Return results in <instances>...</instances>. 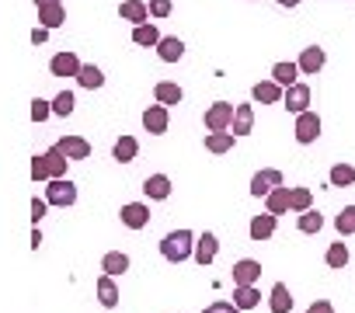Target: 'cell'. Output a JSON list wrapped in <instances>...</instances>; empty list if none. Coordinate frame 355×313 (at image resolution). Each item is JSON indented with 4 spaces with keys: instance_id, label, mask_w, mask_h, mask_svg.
Wrapping results in <instances>:
<instances>
[{
    "instance_id": "1",
    "label": "cell",
    "mask_w": 355,
    "mask_h": 313,
    "mask_svg": "<svg viewBox=\"0 0 355 313\" xmlns=\"http://www.w3.org/2000/svg\"><path fill=\"white\" fill-rule=\"evenodd\" d=\"M192 251H196V233H192V230H171V233L160 240V254H164V261H171V265L189 261Z\"/></svg>"
},
{
    "instance_id": "2",
    "label": "cell",
    "mask_w": 355,
    "mask_h": 313,
    "mask_svg": "<svg viewBox=\"0 0 355 313\" xmlns=\"http://www.w3.org/2000/svg\"><path fill=\"white\" fill-rule=\"evenodd\" d=\"M46 202L49 206H60V209H70L77 202V185L70 178H49L46 185Z\"/></svg>"
},
{
    "instance_id": "3",
    "label": "cell",
    "mask_w": 355,
    "mask_h": 313,
    "mask_svg": "<svg viewBox=\"0 0 355 313\" xmlns=\"http://www.w3.org/2000/svg\"><path fill=\"white\" fill-rule=\"evenodd\" d=\"M234 108H237V105H230V101H213V105L206 108V115H202L206 129H209V132H223V129H230V122H234Z\"/></svg>"
},
{
    "instance_id": "4",
    "label": "cell",
    "mask_w": 355,
    "mask_h": 313,
    "mask_svg": "<svg viewBox=\"0 0 355 313\" xmlns=\"http://www.w3.org/2000/svg\"><path fill=\"white\" fill-rule=\"evenodd\" d=\"M310 98H313L310 84L296 80L293 87H286V91H282V108H286V111H293V115H300V111H306V108H310Z\"/></svg>"
},
{
    "instance_id": "5",
    "label": "cell",
    "mask_w": 355,
    "mask_h": 313,
    "mask_svg": "<svg viewBox=\"0 0 355 313\" xmlns=\"http://www.w3.org/2000/svg\"><path fill=\"white\" fill-rule=\"evenodd\" d=\"M296 143H303V146H310V143H317V136H320V115L313 111V108H306V111H300L296 115Z\"/></svg>"
},
{
    "instance_id": "6",
    "label": "cell",
    "mask_w": 355,
    "mask_h": 313,
    "mask_svg": "<svg viewBox=\"0 0 355 313\" xmlns=\"http://www.w3.org/2000/svg\"><path fill=\"white\" fill-rule=\"evenodd\" d=\"M167 122H171V115H167V105H160V101L143 111V129L150 136H164L167 132Z\"/></svg>"
},
{
    "instance_id": "7",
    "label": "cell",
    "mask_w": 355,
    "mask_h": 313,
    "mask_svg": "<svg viewBox=\"0 0 355 313\" xmlns=\"http://www.w3.org/2000/svg\"><path fill=\"white\" fill-rule=\"evenodd\" d=\"M230 275H234V285H254V282L261 278V261H254V258H241V261H234Z\"/></svg>"
},
{
    "instance_id": "8",
    "label": "cell",
    "mask_w": 355,
    "mask_h": 313,
    "mask_svg": "<svg viewBox=\"0 0 355 313\" xmlns=\"http://www.w3.org/2000/svg\"><path fill=\"white\" fill-rule=\"evenodd\" d=\"M324 63H327V53H324L320 46H310V49H303V53H300V60H296L300 73H306V77H317V73L324 70Z\"/></svg>"
},
{
    "instance_id": "9",
    "label": "cell",
    "mask_w": 355,
    "mask_h": 313,
    "mask_svg": "<svg viewBox=\"0 0 355 313\" xmlns=\"http://www.w3.org/2000/svg\"><path fill=\"white\" fill-rule=\"evenodd\" d=\"M282 185V171H275V168H265V171H258L254 178H251V195L254 199H265L272 188H279Z\"/></svg>"
},
{
    "instance_id": "10",
    "label": "cell",
    "mask_w": 355,
    "mask_h": 313,
    "mask_svg": "<svg viewBox=\"0 0 355 313\" xmlns=\"http://www.w3.org/2000/svg\"><path fill=\"white\" fill-rule=\"evenodd\" d=\"M119 220H122V226H129V230H143V226L150 223V206H143V202H125L122 213H119Z\"/></svg>"
},
{
    "instance_id": "11",
    "label": "cell",
    "mask_w": 355,
    "mask_h": 313,
    "mask_svg": "<svg viewBox=\"0 0 355 313\" xmlns=\"http://www.w3.org/2000/svg\"><path fill=\"white\" fill-rule=\"evenodd\" d=\"M216 254H220V240H216V233H202V237H196V251H192V258L206 268V265H213L216 261Z\"/></svg>"
},
{
    "instance_id": "12",
    "label": "cell",
    "mask_w": 355,
    "mask_h": 313,
    "mask_svg": "<svg viewBox=\"0 0 355 313\" xmlns=\"http://www.w3.org/2000/svg\"><path fill=\"white\" fill-rule=\"evenodd\" d=\"M77 70H80V60H77V53H70V49H63V53H56V56L49 60V73H53V77H77Z\"/></svg>"
},
{
    "instance_id": "13",
    "label": "cell",
    "mask_w": 355,
    "mask_h": 313,
    "mask_svg": "<svg viewBox=\"0 0 355 313\" xmlns=\"http://www.w3.org/2000/svg\"><path fill=\"white\" fill-rule=\"evenodd\" d=\"M153 49H157V56H160L164 63H178V60L185 56V42L178 39V35H160V42H157Z\"/></svg>"
},
{
    "instance_id": "14",
    "label": "cell",
    "mask_w": 355,
    "mask_h": 313,
    "mask_svg": "<svg viewBox=\"0 0 355 313\" xmlns=\"http://www.w3.org/2000/svg\"><path fill=\"white\" fill-rule=\"evenodd\" d=\"M230 132L241 139V136H251L254 132V108L251 105H237L234 108V122H230Z\"/></svg>"
},
{
    "instance_id": "15",
    "label": "cell",
    "mask_w": 355,
    "mask_h": 313,
    "mask_svg": "<svg viewBox=\"0 0 355 313\" xmlns=\"http://www.w3.org/2000/svg\"><path fill=\"white\" fill-rule=\"evenodd\" d=\"M275 223H279V216H272L268 209H265L261 216H254V220H251V226H248V233H251V240H254V244H261V240H268V237L275 233Z\"/></svg>"
},
{
    "instance_id": "16",
    "label": "cell",
    "mask_w": 355,
    "mask_h": 313,
    "mask_svg": "<svg viewBox=\"0 0 355 313\" xmlns=\"http://www.w3.org/2000/svg\"><path fill=\"white\" fill-rule=\"evenodd\" d=\"M56 146L70 156V161H87V156H91V143L84 136H63Z\"/></svg>"
},
{
    "instance_id": "17",
    "label": "cell",
    "mask_w": 355,
    "mask_h": 313,
    "mask_svg": "<svg viewBox=\"0 0 355 313\" xmlns=\"http://www.w3.org/2000/svg\"><path fill=\"white\" fill-rule=\"evenodd\" d=\"M282 84H275V80H261V84H254L251 87V98L254 101H261V105H282Z\"/></svg>"
},
{
    "instance_id": "18",
    "label": "cell",
    "mask_w": 355,
    "mask_h": 313,
    "mask_svg": "<svg viewBox=\"0 0 355 313\" xmlns=\"http://www.w3.org/2000/svg\"><path fill=\"white\" fill-rule=\"evenodd\" d=\"M136 153H139L136 136H119L115 146H112V161H119V164H132V161H136Z\"/></svg>"
},
{
    "instance_id": "19",
    "label": "cell",
    "mask_w": 355,
    "mask_h": 313,
    "mask_svg": "<svg viewBox=\"0 0 355 313\" xmlns=\"http://www.w3.org/2000/svg\"><path fill=\"white\" fill-rule=\"evenodd\" d=\"M119 18L132 21V25H143V21H150V8L143 4V0H122V4H119Z\"/></svg>"
},
{
    "instance_id": "20",
    "label": "cell",
    "mask_w": 355,
    "mask_h": 313,
    "mask_svg": "<svg viewBox=\"0 0 355 313\" xmlns=\"http://www.w3.org/2000/svg\"><path fill=\"white\" fill-rule=\"evenodd\" d=\"M143 195L153 199V202H164V199L171 195V178H167V175H150V178L143 181Z\"/></svg>"
},
{
    "instance_id": "21",
    "label": "cell",
    "mask_w": 355,
    "mask_h": 313,
    "mask_svg": "<svg viewBox=\"0 0 355 313\" xmlns=\"http://www.w3.org/2000/svg\"><path fill=\"white\" fill-rule=\"evenodd\" d=\"M46 168H49V178H67V168H70V156L60 150V146H49L46 153Z\"/></svg>"
},
{
    "instance_id": "22",
    "label": "cell",
    "mask_w": 355,
    "mask_h": 313,
    "mask_svg": "<svg viewBox=\"0 0 355 313\" xmlns=\"http://www.w3.org/2000/svg\"><path fill=\"white\" fill-rule=\"evenodd\" d=\"M153 98L160 101V105H182V98H185V91L178 87L174 80H157V87H153Z\"/></svg>"
},
{
    "instance_id": "23",
    "label": "cell",
    "mask_w": 355,
    "mask_h": 313,
    "mask_svg": "<svg viewBox=\"0 0 355 313\" xmlns=\"http://www.w3.org/2000/svg\"><path fill=\"white\" fill-rule=\"evenodd\" d=\"M268 310H272V313H289V310H293V292H289L286 282H275V285H272Z\"/></svg>"
},
{
    "instance_id": "24",
    "label": "cell",
    "mask_w": 355,
    "mask_h": 313,
    "mask_svg": "<svg viewBox=\"0 0 355 313\" xmlns=\"http://www.w3.org/2000/svg\"><path fill=\"white\" fill-rule=\"evenodd\" d=\"M39 21L53 32V28H60L67 21V8L63 4H39Z\"/></svg>"
},
{
    "instance_id": "25",
    "label": "cell",
    "mask_w": 355,
    "mask_h": 313,
    "mask_svg": "<svg viewBox=\"0 0 355 313\" xmlns=\"http://www.w3.org/2000/svg\"><path fill=\"white\" fill-rule=\"evenodd\" d=\"M77 84L87 87V91H98V87H105V73H101L94 63H80V70H77Z\"/></svg>"
},
{
    "instance_id": "26",
    "label": "cell",
    "mask_w": 355,
    "mask_h": 313,
    "mask_svg": "<svg viewBox=\"0 0 355 313\" xmlns=\"http://www.w3.org/2000/svg\"><path fill=\"white\" fill-rule=\"evenodd\" d=\"M265 209H268L272 216H282V213H289V188H286V185L272 188V192L265 195Z\"/></svg>"
},
{
    "instance_id": "27",
    "label": "cell",
    "mask_w": 355,
    "mask_h": 313,
    "mask_svg": "<svg viewBox=\"0 0 355 313\" xmlns=\"http://www.w3.org/2000/svg\"><path fill=\"white\" fill-rule=\"evenodd\" d=\"M94 289H98L101 306H108V310H112V306H119V285H115V275H101Z\"/></svg>"
},
{
    "instance_id": "28",
    "label": "cell",
    "mask_w": 355,
    "mask_h": 313,
    "mask_svg": "<svg viewBox=\"0 0 355 313\" xmlns=\"http://www.w3.org/2000/svg\"><path fill=\"white\" fill-rule=\"evenodd\" d=\"M234 143H237V136H234L230 129H223V132H206V150H209V153H227V150H234Z\"/></svg>"
},
{
    "instance_id": "29",
    "label": "cell",
    "mask_w": 355,
    "mask_h": 313,
    "mask_svg": "<svg viewBox=\"0 0 355 313\" xmlns=\"http://www.w3.org/2000/svg\"><path fill=\"white\" fill-rule=\"evenodd\" d=\"M296 226H300V233H320L324 230V216L310 206V209L296 213Z\"/></svg>"
},
{
    "instance_id": "30",
    "label": "cell",
    "mask_w": 355,
    "mask_h": 313,
    "mask_svg": "<svg viewBox=\"0 0 355 313\" xmlns=\"http://www.w3.org/2000/svg\"><path fill=\"white\" fill-rule=\"evenodd\" d=\"M261 303V292L254 285H234V306L237 310H254Z\"/></svg>"
},
{
    "instance_id": "31",
    "label": "cell",
    "mask_w": 355,
    "mask_h": 313,
    "mask_svg": "<svg viewBox=\"0 0 355 313\" xmlns=\"http://www.w3.org/2000/svg\"><path fill=\"white\" fill-rule=\"evenodd\" d=\"M132 42L136 46H157L160 42V32H157V25L153 21H143V25H132Z\"/></svg>"
},
{
    "instance_id": "32",
    "label": "cell",
    "mask_w": 355,
    "mask_h": 313,
    "mask_svg": "<svg viewBox=\"0 0 355 313\" xmlns=\"http://www.w3.org/2000/svg\"><path fill=\"white\" fill-rule=\"evenodd\" d=\"M101 271H105V275H122V271H129V254L108 251V254L101 258Z\"/></svg>"
},
{
    "instance_id": "33",
    "label": "cell",
    "mask_w": 355,
    "mask_h": 313,
    "mask_svg": "<svg viewBox=\"0 0 355 313\" xmlns=\"http://www.w3.org/2000/svg\"><path fill=\"white\" fill-rule=\"evenodd\" d=\"M327 178H331V188H352L355 185V168L352 164H334Z\"/></svg>"
},
{
    "instance_id": "34",
    "label": "cell",
    "mask_w": 355,
    "mask_h": 313,
    "mask_svg": "<svg viewBox=\"0 0 355 313\" xmlns=\"http://www.w3.org/2000/svg\"><path fill=\"white\" fill-rule=\"evenodd\" d=\"M296 77H300V66H296V63H275V66H272V80L282 84V87H293Z\"/></svg>"
},
{
    "instance_id": "35",
    "label": "cell",
    "mask_w": 355,
    "mask_h": 313,
    "mask_svg": "<svg viewBox=\"0 0 355 313\" xmlns=\"http://www.w3.org/2000/svg\"><path fill=\"white\" fill-rule=\"evenodd\" d=\"M310 206H313V192L310 188H303V185L289 188V213H303Z\"/></svg>"
},
{
    "instance_id": "36",
    "label": "cell",
    "mask_w": 355,
    "mask_h": 313,
    "mask_svg": "<svg viewBox=\"0 0 355 313\" xmlns=\"http://www.w3.org/2000/svg\"><path fill=\"white\" fill-rule=\"evenodd\" d=\"M348 258H352V254H348V244H341V240H338V244H331V247H327V254H324L327 268H345V265H348Z\"/></svg>"
},
{
    "instance_id": "37",
    "label": "cell",
    "mask_w": 355,
    "mask_h": 313,
    "mask_svg": "<svg viewBox=\"0 0 355 313\" xmlns=\"http://www.w3.org/2000/svg\"><path fill=\"white\" fill-rule=\"evenodd\" d=\"M334 230H338L341 237H352V233H355V206H345V209L334 216Z\"/></svg>"
},
{
    "instance_id": "38",
    "label": "cell",
    "mask_w": 355,
    "mask_h": 313,
    "mask_svg": "<svg viewBox=\"0 0 355 313\" xmlns=\"http://www.w3.org/2000/svg\"><path fill=\"white\" fill-rule=\"evenodd\" d=\"M73 105H77L73 94H70V91H60V94L53 98V115H63V118H67V115H73Z\"/></svg>"
},
{
    "instance_id": "39",
    "label": "cell",
    "mask_w": 355,
    "mask_h": 313,
    "mask_svg": "<svg viewBox=\"0 0 355 313\" xmlns=\"http://www.w3.org/2000/svg\"><path fill=\"white\" fill-rule=\"evenodd\" d=\"M49 115H53V101L35 98V101H32V122H46Z\"/></svg>"
},
{
    "instance_id": "40",
    "label": "cell",
    "mask_w": 355,
    "mask_h": 313,
    "mask_svg": "<svg viewBox=\"0 0 355 313\" xmlns=\"http://www.w3.org/2000/svg\"><path fill=\"white\" fill-rule=\"evenodd\" d=\"M32 181H49V168H46V156L42 153L32 156Z\"/></svg>"
},
{
    "instance_id": "41",
    "label": "cell",
    "mask_w": 355,
    "mask_h": 313,
    "mask_svg": "<svg viewBox=\"0 0 355 313\" xmlns=\"http://www.w3.org/2000/svg\"><path fill=\"white\" fill-rule=\"evenodd\" d=\"M46 213H49V202H46V199H39V195H35V199H32V223H35V226H39V223H42V220H46Z\"/></svg>"
},
{
    "instance_id": "42",
    "label": "cell",
    "mask_w": 355,
    "mask_h": 313,
    "mask_svg": "<svg viewBox=\"0 0 355 313\" xmlns=\"http://www.w3.org/2000/svg\"><path fill=\"white\" fill-rule=\"evenodd\" d=\"M150 18H167L171 15V0H150Z\"/></svg>"
},
{
    "instance_id": "43",
    "label": "cell",
    "mask_w": 355,
    "mask_h": 313,
    "mask_svg": "<svg viewBox=\"0 0 355 313\" xmlns=\"http://www.w3.org/2000/svg\"><path fill=\"white\" fill-rule=\"evenodd\" d=\"M202 313H241V310H237L234 303H227V299H216V303H209Z\"/></svg>"
},
{
    "instance_id": "44",
    "label": "cell",
    "mask_w": 355,
    "mask_h": 313,
    "mask_svg": "<svg viewBox=\"0 0 355 313\" xmlns=\"http://www.w3.org/2000/svg\"><path fill=\"white\" fill-rule=\"evenodd\" d=\"M306 313H334V306H331V303H327V299H313V303H310V310H306Z\"/></svg>"
},
{
    "instance_id": "45",
    "label": "cell",
    "mask_w": 355,
    "mask_h": 313,
    "mask_svg": "<svg viewBox=\"0 0 355 313\" xmlns=\"http://www.w3.org/2000/svg\"><path fill=\"white\" fill-rule=\"evenodd\" d=\"M46 39H49V28H46V25H39V28L32 32V42H35V46H42Z\"/></svg>"
},
{
    "instance_id": "46",
    "label": "cell",
    "mask_w": 355,
    "mask_h": 313,
    "mask_svg": "<svg viewBox=\"0 0 355 313\" xmlns=\"http://www.w3.org/2000/svg\"><path fill=\"white\" fill-rule=\"evenodd\" d=\"M32 247H35V251L42 247V233H39V226H35V233H32Z\"/></svg>"
},
{
    "instance_id": "47",
    "label": "cell",
    "mask_w": 355,
    "mask_h": 313,
    "mask_svg": "<svg viewBox=\"0 0 355 313\" xmlns=\"http://www.w3.org/2000/svg\"><path fill=\"white\" fill-rule=\"evenodd\" d=\"M282 8H300V0H279Z\"/></svg>"
},
{
    "instance_id": "48",
    "label": "cell",
    "mask_w": 355,
    "mask_h": 313,
    "mask_svg": "<svg viewBox=\"0 0 355 313\" xmlns=\"http://www.w3.org/2000/svg\"><path fill=\"white\" fill-rule=\"evenodd\" d=\"M39 4H63V0H35V8H39Z\"/></svg>"
}]
</instances>
